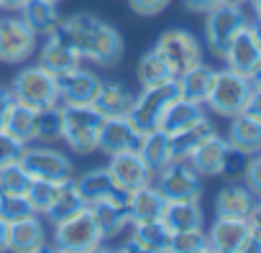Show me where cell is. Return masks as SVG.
Returning <instances> with one entry per match:
<instances>
[{"label": "cell", "instance_id": "obj_19", "mask_svg": "<svg viewBox=\"0 0 261 253\" xmlns=\"http://www.w3.org/2000/svg\"><path fill=\"white\" fill-rule=\"evenodd\" d=\"M172 243V233L167 230V225L162 220H151V222H130V235L123 240V250H169Z\"/></svg>", "mask_w": 261, "mask_h": 253}, {"label": "cell", "instance_id": "obj_9", "mask_svg": "<svg viewBox=\"0 0 261 253\" xmlns=\"http://www.w3.org/2000/svg\"><path fill=\"white\" fill-rule=\"evenodd\" d=\"M21 164L31 174V179H46V182H57V184H64V182L74 179L72 159L64 151L51 149L49 144H41V146H31L29 144L23 149Z\"/></svg>", "mask_w": 261, "mask_h": 253}, {"label": "cell", "instance_id": "obj_6", "mask_svg": "<svg viewBox=\"0 0 261 253\" xmlns=\"http://www.w3.org/2000/svg\"><path fill=\"white\" fill-rule=\"evenodd\" d=\"M51 245L59 250H95L102 245V235L97 228V220L90 207L80 210L77 215L62 220L54 225Z\"/></svg>", "mask_w": 261, "mask_h": 253}, {"label": "cell", "instance_id": "obj_45", "mask_svg": "<svg viewBox=\"0 0 261 253\" xmlns=\"http://www.w3.org/2000/svg\"><path fill=\"white\" fill-rule=\"evenodd\" d=\"M248 228H251V248L248 250H261V200H256L253 210L248 212Z\"/></svg>", "mask_w": 261, "mask_h": 253}, {"label": "cell", "instance_id": "obj_46", "mask_svg": "<svg viewBox=\"0 0 261 253\" xmlns=\"http://www.w3.org/2000/svg\"><path fill=\"white\" fill-rule=\"evenodd\" d=\"M182 3L190 13H210L215 6L223 3V0H182Z\"/></svg>", "mask_w": 261, "mask_h": 253}, {"label": "cell", "instance_id": "obj_32", "mask_svg": "<svg viewBox=\"0 0 261 253\" xmlns=\"http://www.w3.org/2000/svg\"><path fill=\"white\" fill-rule=\"evenodd\" d=\"M136 79H139L141 87H159V85L174 82L177 74H174V69L151 49V51H146V54L139 59V64H136Z\"/></svg>", "mask_w": 261, "mask_h": 253}, {"label": "cell", "instance_id": "obj_25", "mask_svg": "<svg viewBox=\"0 0 261 253\" xmlns=\"http://www.w3.org/2000/svg\"><path fill=\"white\" fill-rule=\"evenodd\" d=\"M253 205H256L253 192L246 184L230 182L215 194V217H243L246 220Z\"/></svg>", "mask_w": 261, "mask_h": 253}, {"label": "cell", "instance_id": "obj_23", "mask_svg": "<svg viewBox=\"0 0 261 253\" xmlns=\"http://www.w3.org/2000/svg\"><path fill=\"white\" fill-rule=\"evenodd\" d=\"M167 207V197L156 189V184H146L136 192L128 194V212H130V222H151V220H162Z\"/></svg>", "mask_w": 261, "mask_h": 253}, {"label": "cell", "instance_id": "obj_29", "mask_svg": "<svg viewBox=\"0 0 261 253\" xmlns=\"http://www.w3.org/2000/svg\"><path fill=\"white\" fill-rule=\"evenodd\" d=\"M90 210H92V215H95V220H97V228H100L102 243L120 238V233L130 228V212H128V205L100 202V205H92Z\"/></svg>", "mask_w": 261, "mask_h": 253}, {"label": "cell", "instance_id": "obj_35", "mask_svg": "<svg viewBox=\"0 0 261 253\" xmlns=\"http://www.w3.org/2000/svg\"><path fill=\"white\" fill-rule=\"evenodd\" d=\"M85 207H87V205H85L82 197L77 194L74 184H72V182H64V184H59V192H57L51 207L46 210V217H49L51 225H57V222H62V220L77 215V212L85 210Z\"/></svg>", "mask_w": 261, "mask_h": 253}, {"label": "cell", "instance_id": "obj_17", "mask_svg": "<svg viewBox=\"0 0 261 253\" xmlns=\"http://www.w3.org/2000/svg\"><path fill=\"white\" fill-rule=\"evenodd\" d=\"M39 64L44 69H49L51 74H62V72H69V69L80 67L82 64V57L72 46V41L59 29H54L46 36V41H44V46L39 51Z\"/></svg>", "mask_w": 261, "mask_h": 253}, {"label": "cell", "instance_id": "obj_13", "mask_svg": "<svg viewBox=\"0 0 261 253\" xmlns=\"http://www.w3.org/2000/svg\"><path fill=\"white\" fill-rule=\"evenodd\" d=\"M108 172L110 177L115 179V184L123 189V192H136L146 184H154V169L144 161V156L139 151H123V154H115L110 156L108 161Z\"/></svg>", "mask_w": 261, "mask_h": 253}, {"label": "cell", "instance_id": "obj_51", "mask_svg": "<svg viewBox=\"0 0 261 253\" xmlns=\"http://www.w3.org/2000/svg\"><path fill=\"white\" fill-rule=\"evenodd\" d=\"M248 79H251V85H253L256 90H261V64H258V67L253 69V74H251Z\"/></svg>", "mask_w": 261, "mask_h": 253}, {"label": "cell", "instance_id": "obj_4", "mask_svg": "<svg viewBox=\"0 0 261 253\" xmlns=\"http://www.w3.org/2000/svg\"><path fill=\"white\" fill-rule=\"evenodd\" d=\"M11 92L18 102L39 110L54 107L59 105V90H57V74H51L49 69H44L41 64L34 67H23L13 82H11Z\"/></svg>", "mask_w": 261, "mask_h": 253}, {"label": "cell", "instance_id": "obj_24", "mask_svg": "<svg viewBox=\"0 0 261 253\" xmlns=\"http://www.w3.org/2000/svg\"><path fill=\"white\" fill-rule=\"evenodd\" d=\"M134 100H136V95L130 92L128 85H123V82H102L100 92L92 100V107L102 118H115V115H128Z\"/></svg>", "mask_w": 261, "mask_h": 253}, {"label": "cell", "instance_id": "obj_16", "mask_svg": "<svg viewBox=\"0 0 261 253\" xmlns=\"http://www.w3.org/2000/svg\"><path fill=\"white\" fill-rule=\"evenodd\" d=\"M210 250L241 253L251 248V228L243 217H215L213 228L207 230Z\"/></svg>", "mask_w": 261, "mask_h": 253}, {"label": "cell", "instance_id": "obj_41", "mask_svg": "<svg viewBox=\"0 0 261 253\" xmlns=\"http://www.w3.org/2000/svg\"><path fill=\"white\" fill-rule=\"evenodd\" d=\"M248 154H243L241 149H233L228 146L225 151V159H223V169H220V177H225L228 182H238L243 179V172H246V164H248Z\"/></svg>", "mask_w": 261, "mask_h": 253}, {"label": "cell", "instance_id": "obj_15", "mask_svg": "<svg viewBox=\"0 0 261 253\" xmlns=\"http://www.w3.org/2000/svg\"><path fill=\"white\" fill-rule=\"evenodd\" d=\"M100 85L102 79L92 69H85L82 64L57 74V90L62 105H92L95 95L100 92Z\"/></svg>", "mask_w": 261, "mask_h": 253}, {"label": "cell", "instance_id": "obj_18", "mask_svg": "<svg viewBox=\"0 0 261 253\" xmlns=\"http://www.w3.org/2000/svg\"><path fill=\"white\" fill-rule=\"evenodd\" d=\"M223 62L228 64V69H233V72H238L243 77L253 74V69L261 64V46H258L251 26H246V29H241L236 34V39L230 41Z\"/></svg>", "mask_w": 261, "mask_h": 253}, {"label": "cell", "instance_id": "obj_26", "mask_svg": "<svg viewBox=\"0 0 261 253\" xmlns=\"http://www.w3.org/2000/svg\"><path fill=\"white\" fill-rule=\"evenodd\" d=\"M225 141H228L233 149H241V151L248 154V156L261 154V120L251 118L248 113H241V115L230 118Z\"/></svg>", "mask_w": 261, "mask_h": 253}, {"label": "cell", "instance_id": "obj_30", "mask_svg": "<svg viewBox=\"0 0 261 253\" xmlns=\"http://www.w3.org/2000/svg\"><path fill=\"white\" fill-rule=\"evenodd\" d=\"M213 133H218V131H215L213 120L205 115L202 120H197L195 125H190V128H185V131H179V133H174V136H169V138H172V156H174V161H187V159L195 154V149H197L202 141H207Z\"/></svg>", "mask_w": 261, "mask_h": 253}, {"label": "cell", "instance_id": "obj_28", "mask_svg": "<svg viewBox=\"0 0 261 253\" xmlns=\"http://www.w3.org/2000/svg\"><path fill=\"white\" fill-rule=\"evenodd\" d=\"M162 222L169 233H185L197 230L205 225V212L200 207V200H182V202H167Z\"/></svg>", "mask_w": 261, "mask_h": 253}, {"label": "cell", "instance_id": "obj_33", "mask_svg": "<svg viewBox=\"0 0 261 253\" xmlns=\"http://www.w3.org/2000/svg\"><path fill=\"white\" fill-rule=\"evenodd\" d=\"M3 131H8L13 138H18L21 144H34V133H36V110L23 105V102H13L8 115H6V123H3Z\"/></svg>", "mask_w": 261, "mask_h": 253}, {"label": "cell", "instance_id": "obj_36", "mask_svg": "<svg viewBox=\"0 0 261 253\" xmlns=\"http://www.w3.org/2000/svg\"><path fill=\"white\" fill-rule=\"evenodd\" d=\"M36 144H57L62 141V107H46L36 113V133H34Z\"/></svg>", "mask_w": 261, "mask_h": 253}, {"label": "cell", "instance_id": "obj_8", "mask_svg": "<svg viewBox=\"0 0 261 253\" xmlns=\"http://www.w3.org/2000/svg\"><path fill=\"white\" fill-rule=\"evenodd\" d=\"M39 36L36 31L18 16L0 18V64H23L36 54Z\"/></svg>", "mask_w": 261, "mask_h": 253}, {"label": "cell", "instance_id": "obj_31", "mask_svg": "<svg viewBox=\"0 0 261 253\" xmlns=\"http://www.w3.org/2000/svg\"><path fill=\"white\" fill-rule=\"evenodd\" d=\"M18 16L36 31V36H49L62 18L57 3H51V0H29L18 11Z\"/></svg>", "mask_w": 261, "mask_h": 253}, {"label": "cell", "instance_id": "obj_7", "mask_svg": "<svg viewBox=\"0 0 261 253\" xmlns=\"http://www.w3.org/2000/svg\"><path fill=\"white\" fill-rule=\"evenodd\" d=\"M177 95H179L177 82H167V85H159V87H141V92L136 95L134 105H130V110H128V118H130V123H134V128L141 136L156 131L167 105Z\"/></svg>", "mask_w": 261, "mask_h": 253}, {"label": "cell", "instance_id": "obj_21", "mask_svg": "<svg viewBox=\"0 0 261 253\" xmlns=\"http://www.w3.org/2000/svg\"><path fill=\"white\" fill-rule=\"evenodd\" d=\"M202 118H205V105H197V102L185 100V97L177 95L167 105V110H164V115L159 120V131H164L167 136H174V133L190 128V125H195Z\"/></svg>", "mask_w": 261, "mask_h": 253}, {"label": "cell", "instance_id": "obj_14", "mask_svg": "<svg viewBox=\"0 0 261 253\" xmlns=\"http://www.w3.org/2000/svg\"><path fill=\"white\" fill-rule=\"evenodd\" d=\"M141 133L134 128L128 115H115L105 118L100 125V138H97V151L105 156H115L123 151H139L141 149Z\"/></svg>", "mask_w": 261, "mask_h": 253}, {"label": "cell", "instance_id": "obj_27", "mask_svg": "<svg viewBox=\"0 0 261 253\" xmlns=\"http://www.w3.org/2000/svg\"><path fill=\"white\" fill-rule=\"evenodd\" d=\"M228 141L218 133H213L207 141H202L195 154L187 159L192 164V169L200 174V177H220V169H223V159H225V151H228Z\"/></svg>", "mask_w": 261, "mask_h": 253}, {"label": "cell", "instance_id": "obj_48", "mask_svg": "<svg viewBox=\"0 0 261 253\" xmlns=\"http://www.w3.org/2000/svg\"><path fill=\"white\" fill-rule=\"evenodd\" d=\"M243 113H248L251 118H256V120H261V90H251V97H248V102H246V110Z\"/></svg>", "mask_w": 261, "mask_h": 253}, {"label": "cell", "instance_id": "obj_37", "mask_svg": "<svg viewBox=\"0 0 261 253\" xmlns=\"http://www.w3.org/2000/svg\"><path fill=\"white\" fill-rule=\"evenodd\" d=\"M31 174L23 169L21 161L0 169V194H26L31 187Z\"/></svg>", "mask_w": 261, "mask_h": 253}, {"label": "cell", "instance_id": "obj_34", "mask_svg": "<svg viewBox=\"0 0 261 253\" xmlns=\"http://www.w3.org/2000/svg\"><path fill=\"white\" fill-rule=\"evenodd\" d=\"M139 154L144 156V161H146L154 172H159V169H164L167 164L174 161V156H172V138H169L164 131H159V128L151 131V133H146V136L141 138Z\"/></svg>", "mask_w": 261, "mask_h": 253}, {"label": "cell", "instance_id": "obj_44", "mask_svg": "<svg viewBox=\"0 0 261 253\" xmlns=\"http://www.w3.org/2000/svg\"><path fill=\"white\" fill-rule=\"evenodd\" d=\"M243 184L253 192L256 200H261V154H253L246 164V172H243Z\"/></svg>", "mask_w": 261, "mask_h": 253}, {"label": "cell", "instance_id": "obj_47", "mask_svg": "<svg viewBox=\"0 0 261 253\" xmlns=\"http://www.w3.org/2000/svg\"><path fill=\"white\" fill-rule=\"evenodd\" d=\"M13 102H16V97H13L11 87H0V128H3L6 115H8V110H11Z\"/></svg>", "mask_w": 261, "mask_h": 253}, {"label": "cell", "instance_id": "obj_3", "mask_svg": "<svg viewBox=\"0 0 261 253\" xmlns=\"http://www.w3.org/2000/svg\"><path fill=\"white\" fill-rule=\"evenodd\" d=\"M251 79L233 72V69H215V79H213V90L207 95L205 107H210L215 115L220 118H236L246 110V102L251 97Z\"/></svg>", "mask_w": 261, "mask_h": 253}, {"label": "cell", "instance_id": "obj_50", "mask_svg": "<svg viewBox=\"0 0 261 253\" xmlns=\"http://www.w3.org/2000/svg\"><path fill=\"white\" fill-rule=\"evenodd\" d=\"M8 230L11 225L6 220H0V250H8Z\"/></svg>", "mask_w": 261, "mask_h": 253}, {"label": "cell", "instance_id": "obj_5", "mask_svg": "<svg viewBox=\"0 0 261 253\" xmlns=\"http://www.w3.org/2000/svg\"><path fill=\"white\" fill-rule=\"evenodd\" d=\"M246 26H248V16H246L243 6L220 3L210 13H205V44L213 51V57L223 59L230 41L236 39V34Z\"/></svg>", "mask_w": 261, "mask_h": 253}, {"label": "cell", "instance_id": "obj_54", "mask_svg": "<svg viewBox=\"0 0 261 253\" xmlns=\"http://www.w3.org/2000/svg\"><path fill=\"white\" fill-rule=\"evenodd\" d=\"M228 6H248V0H223Z\"/></svg>", "mask_w": 261, "mask_h": 253}, {"label": "cell", "instance_id": "obj_1", "mask_svg": "<svg viewBox=\"0 0 261 253\" xmlns=\"http://www.w3.org/2000/svg\"><path fill=\"white\" fill-rule=\"evenodd\" d=\"M57 29L72 41V46L80 51L82 62H92L95 67L102 69H113L120 64L123 54H125V44L120 39V34L100 21L92 13H74L67 18H59Z\"/></svg>", "mask_w": 261, "mask_h": 253}, {"label": "cell", "instance_id": "obj_10", "mask_svg": "<svg viewBox=\"0 0 261 253\" xmlns=\"http://www.w3.org/2000/svg\"><path fill=\"white\" fill-rule=\"evenodd\" d=\"M154 51L174 69V74L202 62V44L197 41L195 34H190L185 29H167L156 39Z\"/></svg>", "mask_w": 261, "mask_h": 253}, {"label": "cell", "instance_id": "obj_39", "mask_svg": "<svg viewBox=\"0 0 261 253\" xmlns=\"http://www.w3.org/2000/svg\"><path fill=\"white\" fill-rule=\"evenodd\" d=\"M57 192H59V184H57V182L34 179V182H31V187H29V192H26V197H29L31 207L36 210V215H46V210L51 207V202H54Z\"/></svg>", "mask_w": 261, "mask_h": 253}, {"label": "cell", "instance_id": "obj_20", "mask_svg": "<svg viewBox=\"0 0 261 253\" xmlns=\"http://www.w3.org/2000/svg\"><path fill=\"white\" fill-rule=\"evenodd\" d=\"M213 79H215V69L207 67L205 62L185 69L177 74V90H179V97L185 100H192L197 105H205L207 102V95L213 90Z\"/></svg>", "mask_w": 261, "mask_h": 253}, {"label": "cell", "instance_id": "obj_42", "mask_svg": "<svg viewBox=\"0 0 261 253\" xmlns=\"http://www.w3.org/2000/svg\"><path fill=\"white\" fill-rule=\"evenodd\" d=\"M23 149H26V144H21V141H18V138H13L8 131L0 128V169L8 166V164L21 161Z\"/></svg>", "mask_w": 261, "mask_h": 253}, {"label": "cell", "instance_id": "obj_38", "mask_svg": "<svg viewBox=\"0 0 261 253\" xmlns=\"http://www.w3.org/2000/svg\"><path fill=\"white\" fill-rule=\"evenodd\" d=\"M31 215H36V210L31 207L26 194H0V220H6L11 225Z\"/></svg>", "mask_w": 261, "mask_h": 253}, {"label": "cell", "instance_id": "obj_55", "mask_svg": "<svg viewBox=\"0 0 261 253\" xmlns=\"http://www.w3.org/2000/svg\"><path fill=\"white\" fill-rule=\"evenodd\" d=\"M51 3H57V6H59V3H62V0H51Z\"/></svg>", "mask_w": 261, "mask_h": 253}, {"label": "cell", "instance_id": "obj_11", "mask_svg": "<svg viewBox=\"0 0 261 253\" xmlns=\"http://www.w3.org/2000/svg\"><path fill=\"white\" fill-rule=\"evenodd\" d=\"M156 189L167 197V202L200 200L202 197V177L192 169L190 161H172L154 174Z\"/></svg>", "mask_w": 261, "mask_h": 253}, {"label": "cell", "instance_id": "obj_49", "mask_svg": "<svg viewBox=\"0 0 261 253\" xmlns=\"http://www.w3.org/2000/svg\"><path fill=\"white\" fill-rule=\"evenodd\" d=\"M29 0H0V11H8V13H18Z\"/></svg>", "mask_w": 261, "mask_h": 253}, {"label": "cell", "instance_id": "obj_52", "mask_svg": "<svg viewBox=\"0 0 261 253\" xmlns=\"http://www.w3.org/2000/svg\"><path fill=\"white\" fill-rule=\"evenodd\" d=\"M251 26V31H253V36H256V41H258V46H261V21L256 18L253 23H248Z\"/></svg>", "mask_w": 261, "mask_h": 253}, {"label": "cell", "instance_id": "obj_43", "mask_svg": "<svg viewBox=\"0 0 261 253\" xmlns=\"http://www.w3.org/2000/svg\"><path fill=\"white\" fill-rule=\"evenodd\" d=\"M128 6L141 18H154L172 6V0H128Z\"/></svg>", "mask_w": 261, "mask_h": 253}, {"label": "cell", "instance_id": "obj_40", "mask_svg": "<svg viewBox=\"0 0 261 253\" xmlns=\"http://www.w3.org/2000/svg\"><path fill=\"white\" fill-rule=\"evenodd\" d=\"M169 250H185V253H192V250H210L207 233H205L202 228H197V230H185V233H172Z\"/></svg>", "mask_w": 261, "mask_h": 253}, {"label": "cell", "instance_id": "obj_22", "mask_svg": "<svg viewBox=\"0 0 261 253\" xmlns=\"http://www.w3.org/2000/svg\"><path fill=\"white\" fill-rule=\"evenodd\" d=\"M8 248L11 250H46L49 248L46 228L39 220V215H31V217H23L18 222H11Z\"/></svg>", "mask_w": 261, "mask_h": 253}, {"label": "cell", "instance_id": "obj_2", "mask_svg": "<svg viewBox=\"0 0 261 253\" xmlns=\"http://www.w3.org/2000/svg\"><path fill=\"white\" fill-rule=\"evenodd\" d=\"M102 115L92 105H62V141L80 156L97 151Z\"/></svg>", "mask_w": 261, "mask_h": 253}, {"label": "cell", "instance_id": "obj_12", "mask_svg": "<svg viewBox=\"0 0 261 253\" xmlns=\"http://www.w3.org/2000/svg\"><path fill=\"white\" fill-rule=\"evenodd\" d=\"M72 184H74L77 194L82 197V202H85L87 207L100 205V202L128 205V192H123V189L115 184V179L110 177L108 166H102V169H90V172L74 177Z\"/></svg>", "mask_w": 261, "mask_h": 253}, {"label": "cell", "instance_id": "obj_53", "mask_svg": "<svg viewBox=\"0 0 261 253\" xmlns=\"http://www.w3.org/2000/svg\"><path fill=\"white\" fill-rule=\"evenodd\" d=\"M248 3L253 6V16L261 21V0H248Z\"/></svg>", "mask_w": 261, "mask_h": 253}]
</instances>
